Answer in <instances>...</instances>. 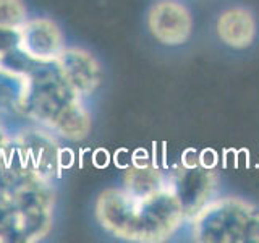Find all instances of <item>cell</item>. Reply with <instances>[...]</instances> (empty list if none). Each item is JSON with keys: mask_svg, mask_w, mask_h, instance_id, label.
I'll list each match as a JSON object with an SVG mask.
<instances>
[{"mask_svg": "<svg viewBox=\"0 0 259 243\" xmlns=\"http://www.w3.org/2000/svg\"><path fill=\"white\" fill-rule=\"evenodd\" d=\"M168 178L170 186L180 201L185 216L193 217L212 199L215 190V175L207 169L183 166Z\"/></svg>", "mask_w": 259, "mask_h": 243, "instance_id": "8", "label": "cell"}, {"mask_svg": "<svg viewBox=\"0 0 259 243\" xmlns=\"http://www.w3.org/2000/svg\"><path fill=\"white\" fill-rule=\"evenodd\" d=\"M55 65L67 85L79 97L93 96L102 85V67L96 57L81 47H65Z\"/></svg>", "mask_w": 259, "mask_h": 243, "instance_id": "6", "label": "cell"}, {"mask_svg": "<svg viewBox=\"0 0 259 243\" xmlns=\"http://www.w3.org/2000/svg\"><path fill=\"white\" fill-rule=\"evenodd\" d=\"M20 51L29 57L31 60L49 63L65 49L63 34L60 28L49 18L28 20L18 29V46Z\"/></svg>", "mask_w": 259, "mask_h": 243, "instance_id": "7", "label": "cell"}, {"mask_svg": "<svg viewBox=\"0 0 259 243\" xmlns=\"http://www.w3.org/2000/svg\"><path fill=\"white\" fill-rule=\"evenodd\" d=\"M0 241H20L18 213L8 193L0 191Z\"/></svg>", "mask_w": 259, "mask_h": 243, "instance_id": "12", "label": "cell"}, {"mask_svg": "<svg viewBox=\"0 0 259 243\" xmlns=\"http://www.w3.org/2000/svg\"><path fill=\"white\" fill-rule=\"evenodd\" d=\"M28 21V8L23 0H0V28L20 29Z\"/></svg>", "mask_w": 259, "mask_h": 243, "instance_id": "13", "label": "cell"}, {"mask_svg": "<svg viewBox=\"0 0 259 243\" xmlns=\"http://www.w3.org/2000/svg\"><path fill=\"white\" fill-rule=\"evenodd\" d=\"M183 217V208L170 185L144 198L109 188L96 201V219L102 229L130 241H165L180 229Z\"/></svg>", "mask_w": 259, "mask_h": 243, "instance_id": "1", "label": "cell"}, {"mask_svg": "<svg viewBox=\"0 0 259 243\" xmlns=\"http://www.w3.org/2000/svg\"><path fill=\"white\" fill-rule=\"evenodd\" d=\"M52 132L40 128L24 130L23 135L16 138L15 157L18 164L47 180L60 162V149L55 143Z\"/></svg>", "mask_w": 259, "mask_h": 243, "instance_id": "4", "label": "cell"}, {"mask_svg": "<svg viewBox=\"0 0 259 243\" xmlns=\"http://www.w3.org/2000/svg\"><path fill=\"white\" fill-rule=\"evenodd\" d=\"M191 224L196 241H259V209L240 198L210 199Z\"/></svg>", "mask_w": 259, "mask_h": 243, "instance_id": "3", "label": "cell"}, {"mask_svg": "<svg viewBox=\"0 0 259 243\" xmlns=\"http://www.w3.org/2000/svg\"><path fill=\"white\" fill-rule=\"evenodd\" d=\"M21 113L70 141L83 140L91 130L83 97L67 85L55 62L36 63L28 73Z\"/></svg>", "mask_w": 259, "mask_h": 243, "instance_id": "2", "label": "cell"}, {"mask_svg": "<svg viewBox=\"0 0 259 243\" xmlns=\"http://www.w3.org/2000/svg\"><path fill=\"white\" fill-rule=\"evenodd\" d=\"M28 75L8 70L0 65V109L21 113V102L26 94Z\"/></svg>", "mask_w": 259, "mask_h": 243, "instance_id": "11", "label": "cell"}, {"mask_svg": "<svg viewBox=\"0 0 259 243\" xmlns=\"http://www.w3.org/2000/svg\"><path fill=\"white\" fill-rule=\"evenodd\" d=\"M215 32L225 46L232 49H246L254 43L257 23L253 12L248 8L232 7L219 15Z\"/></svg>", "mask_w": 259, "mask_h": 243, "instance_id": "9", "label": "cell"}, {"mask_svg": "<svg viewBox=\"0 0 259 243\" xmlns=\"http://www.w3.org/2000/svg\"><path fill=\"white\" fill-rule=\"evenodd\" d=\"M148 29L164 46H182L190 39L193 18L190 10L177 0H159L148 13Z\"/></svg>", "mask_w": 259, "mask_h": 243, "instance_id": "5", "label": "cell"}, {"mask_svg": "<svg viewBox=\"0 0 259 243\" xmlns=\"http://www.w3.org/2000/svg\"><path fill=\"white\" fill-rule=\"evenodd\" d=\"M170 178L162 170L152 166H133L125 175L123 190L132 196L144 198L167 188Z\"/></svg>", "mask_w": 259, "mask_h": 243, "instance_id": "10", "label": "cell"}]
</instances>
